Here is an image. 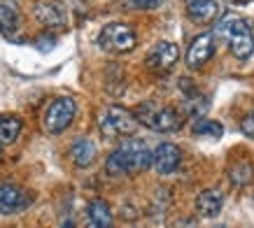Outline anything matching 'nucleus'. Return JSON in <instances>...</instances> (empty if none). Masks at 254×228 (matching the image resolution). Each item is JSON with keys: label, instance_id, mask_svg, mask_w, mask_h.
Listing matches in <instances>:
<instances>
[{"label": "nucleus", "instance_id": "obj_3", "mask_svg": "<svg viewBox=\"0 0 254 228\" xmlns=\"http://www.w3.org/2000/svg\"><path fill=\"white\" fill-rule=\"evenodd\" d=\"M100 133L105 137H119V135H133L138 130V119L133 116L131 110H126L122 105H110L105 110H100L96 116Z\"/></svg>", "mask_w": 254, "mask_h": 228}, {"label": "nucleus", "instance_id": "obj_14", "mask_svg": "<svg viewBox=\"0 0 254 228\" xmlns=\"http://www.w3.org/2000/svg\"><path fill=\"white\" fill-rule=\"evenodd\" d=\"M222 207H224V193L219 189H205L200 191L198 198H196V210H198L200 217L215 219L217 214L222 212Z\"/></svg>", "mask_w": 254, "mask_h": 228}, {"label": "nucleus", "instance_id": "obj_2", "mask_svg": "<svg viewBox=\"0 0 254 228\" xmlns=\"http://www.w3.org/2000/svg\"><path fill=\"white\" fill-rule=\"evenodd\" d=\"M133 116L138 119L140 126L156 130V133H175L182 126V114L177 112L175 107L161 105V103H154V100H147V103L138 105Z\"/></svg>", "mask_w": 254, "mask_h": 228}, {"label": "nucleus", "instance_id": "obj_4", "mask_svg": "<svg viewBox=\"0 0 254 228\" xmlns=\"http://www.w3.org/2000/svg\"><path fill=\"white\" fill-rule=\"evenodd\" d=\"M219 33L226 35L229 49L238 61H247L254 54V33L245 19H224Z\"/></svg>", "mask_w": 254, "mask_h": 228}, {"label": "nucleus", "instance_id": "obj_16", "mask_svg": "<svg viewBox=\"0 0 254 228\" xmlns=\"http://www.w3.org/2000/svg\"><path fill=\"white\" fill-rule=\"evenodd\" d=\"M19 23H21V14L12 0L0 2V35L2 38H14L19 31Z\"/></svg>", "mask_w": 254, "mask_h": 228}, {"label": "nucleus", "instance_id": "obj_11", "mask_svg": "<svg viewBox=\"0 0 254 228\" xmlns=\"http://www.w3.org/2000/svg\"><path fill=\"white\" fill-rule=\"evenodd\" d=\"M33 14L47 28H59L65 23V7L61 5V0H40L33 7Z\"/></svg>", "mask_w": 254, "mask_h": 228}, {"label": "nucleus", "instance_id": "obj_20", "mask_svg": "<svg viewBox=\"0 0 254 228\" xmlns=\"http://www.w3.org/2000/svg\"><path fill=\"white\" fill-rule=\"evenodd\" d=\"M122 5L133 12H149V9L161 7L163 0H122Z\"/></svg>", "mask_w": 254, "mask_h": 228}, {"label": "nucleus", "instance_id": "obj_15", "mask_svg": "<svg viewBox=\"0 0 254 228\" xmlns=\"http://www.w3.org/2000/svg\"><path fill=\"white\" fill-rule=\"evenodd\" d=\"M98 156V147L89 137H77L70 147V159L77 168H89Z\"/></svg>", "mask_w": 254, "mask_h": 228}, {"label": "nucleus", "instance_id": "obj_19", "mask_svg": "<svg viewBox=\"0 0 254 228\" xmlns=\"http://www.w3.org/2000/svg\"><path fill=\"white\" fill-rule=\"evenodd\" d=\"M229 177H231V182L236 184V186H247V184L252 182L254 177V168L250 166V163H236V166H231V170H229Z\"/></svg>", "mask_w": 254, "mask_h": 228}, {"label": "nucleus", "instance_id": "obj_9", "mask_svg": "<svg viewBox=\"0 0 254 228\" xmlns=\"http://www.w3.org/2000/svg\"><path fill=\"white\" fill-rule=\"evenodd\" d=\"M180 61V47L175 42H159V45L147 54V68L152 72H168Z\"/></svg>", "mask_w": 254, "mask_h": 228}, {"label": "nucleus", "instance_id": "obj_7", "mask_svg": "<svg viewBox=\"0 0 254 228\" xmlns=\"http://www.w3.org/2000/svg\"><path fill=\"white\" fill-rule=\"evenodd\" d=\"M215 54V33H200L187 49L185 63L189 70H200Z\"/></svg>", "mask_w": 254, "mask_h": 228}, {"label": "nucleus", "instance_id": "obj_8", "mask_svg": "<svg viewBox=\"0 0 254 228\" xmlns=\"http://www.w3.org/2000/svg\"><path fill=\"white\" fill-rule=\"evenodd\" d=\"M182 166V149L173 142H161L152 152V166L159 175H173L177 168Z\"/></svg>", "mask_w": 254, "mask_h": 228}, {"label": "nucleus", "instance_id": "obj_12", "mask_svg": "<svg viewBox=\"0 0 254 228\" xmlns=\"http://www.w3.org/2000/svg\"><path fill=\"white\" fill-rule=\"evenodd\" d=\"M185 9L193 23H215L219 16V0H185Z\"/></svg>", "mask_w": 254, "mask_h": 228}, {"label": "nucleus", "instance_id": "obj_24", "mask_svg": "<svg viewBox=\"0 0 254 228\" xmlns=\"http://www.w3.org/2000/svg\"><path fill=\"white\" fill-rule=\"evenodd\" d=\"M65 228H72V224H70V221H68V224H65Z\"/></svg>", "mask_w": 254, "mask_h": 228}, {"label": "nucleus", "instance_id": "obj_10", "mask_svg": "<svg viewBox=\"0 0 254 228\" xmlns=\"http://www.w3.org/2000/svg\"><path fill=\"white\" fill-rule=\"evenodd\" d=\"M33 196L16 184H0V214L21 212L31 205Z\"/></svg>", "mask_w": 254, "mask_h": 228}, {"label": "nucleus", "instance_id": "obj_18", "mask_svg": "<svg viewBox=\"0 0 254 228\" xmlns=\"http://www.w3.org/2000/svg\"><path fill=\"white\" fill-rule=\"evenodd\" d=\"M224 133L222 123L215 121V119H200V121L193 123V135H200V137H215L219 140Z\"/></svg>", "mask_w": 254, "mask_h": 228}, {"label": "nucleus", "instance_id": "obj_5", "mask_svg": "<svg viewBox=\"0 0 254 228\" xmlns=\"http://www.w3.org/2000/svg\"><path fill=\"white\" fill-rule=\"evenodd\" d=\"M75 114H77V103L70 96H59L49 103V107L42 114V128L49 135H59L68 128L70 123L75 121Z\"/></svg>", "mask_w": 254, "mask_h": 228}, {"label": "nucleus", "instance_id": "obj_6", "mask_svg": "<svg viewBox=\"0 0 254 228\" xmlns=\"http://www.w3.org/2000/svg\"><path fill=\"white\" fill-rule=\"evenodd\" d=\"M138 42V35L133 31L128 23H122V21H115V23H108L98 35V45L100 49H105L110 54H126L131 52L133 47Z\"/></svg>", "mask_w": 254, "mask_h": 228}, {"label": "nucleus", "instance_id": "obj_17", "mask_svg": "<svg viewBox=\"0 0 254 228\" xmlns=\"http://www.w3.org/2000/svg\"><path fill=\"white\" fill-rule=\"evenodd\" d=\"M23 130V121L12 114H0V147L14 145Z\"/></svg>", "mask_w": 254, "mask_h": 228}, {"label": "nucleus", "instance_id": "obj_13", "mask_svg": "<svg viewBox=\"0 0 254 228\" xmlns=\"http://www.w3.org/2000/svg\"><path fill=\"white\" fill-rule=\"evenodd\" d=\"M86 224L89 228H115V217L110 205L103 198H93L86 207Z\"/></svg>", "mask_w": 254, "mask_h": 228}, {"label": "nucleus", "instance_id": "obj_1", "mask_svg": "<svg viewBox=\"0 0 254 228\" xmlns=\"http://www.w3.org/2000/svg\"><path fill=\"white\" fill-rule=\"evenodd\" d=\"M149 166H152V149L140 137H126L105 161V170L112 177L138 175Z\"/></svg>", "mask_w": 254, "mask_h": 228}, {"label": "nucleus", "instance_id": "obj_23", "mask_svg": "<svg viewBox=\"0 0 254 228\" xmlns=\"http://www.w3.org/2000/svg\"><path fill=\"white\" fill-rule=\"evenodd\" d=\"M231 2H236V5H245V2H250V0H231Z\"/></svg>", "mask_w": 254, "mask_h": 228}, {"label": "nucleus", "instance_id": "obj_22", "mask_svg": "<svg viewBox=\"0 0 254 228\" xmlns=\"http://www.w3.org/2000/svg\"><path fill=\"white\" fill-rule=\"evenodd\" d=\"M175 224H180V228H198V224H196L193 217H182V219L175 221Z\"/></svg>", "mask_w": 254, "mask_h": 228}, {"label": "nucleus", "instance_id": "obj_21", "mask_svg": "<svg viewBox=\"0 0 254 228\" xmlns=\"http://www.w3.org/2000/svg\"><path fill=\"white\" fill-rule=\"evenodd\" d=\"M240 130H243L247 137H254V110H250V112L243 116V121H240Z\"/></svg>", "mask_w": 254, "mask_h": 228}]
</instances>
